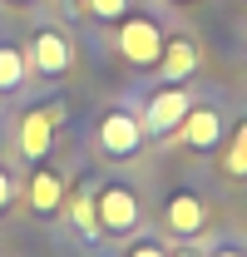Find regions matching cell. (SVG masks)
Wrapping results in <instances>:
<instances>
[{
    "label": "cell",
    "instance_id": "obj_3",
    "mask_svg": "<svg viewBox=\"0 0 247 257\" xmlns=\"http://www.w3.org/2000/svg\"><path fill=\"white\" fill-rule=\"evenodd\" d=\"M94 213H99V227L104 232H134L139 227V198L124 188V183H104V193L94 198Z\"/></svg>",
    "mask_w": 247,
    "mask_h": 257
},
{
    "label": "cell",
    "instance_id": "obj_19",
    "mask_svg": "<svg viewBox=\"0 0 247 257\" xmlns=\"http://www.w3.org/2000/svg\"><path fill=\"white\" fill-rule=\"evenodd\" d=\"M10 5H30V0H10Z\"/></svg>",
    "mask_w": 247,
    "mask_h": 257
},
{
    "label": "cell",
    "instance_id": "obj_9",
    "mask_svg": "<svg viewBox=\"0 0 247 257\" xmlns=\"http://www.w3.org/2000/svg\"><path fill=\"white\" fill-rule=\"evenodd\" d=\"M193 69H198L193 40H163V50H158V74H163V84H183Z\"/></svg>",
    "mask_w": 247,
    "mask_h": 257
},
{
    "label": "cell",
    "instance_id": "obj_1",
    "mask_svg": "<svg viewBox=\"0 0 247 257\" xmlns=\"http://www.w3.org/2000/svg\"><path fill=\"white\" fill-rule=\"evenodd\" d=\"M158 50H163V30H158L154 20H144V15H124V25H119V55L134 69H154L158 64Z\"/></svg>",
    "mask_w": 247,
    "mask_h": 257
},
{
    "label": "cell",
    "instance_id": "obj_15",
    "mask_svg": "<svg viewBox=\"0 0 247 257\" xmlns=\"http://www.w3.org/2000/svg\"><path fill=\"white\" fill-rule=\"evenodd\" d=\"M129 257H168V252H163V242L144 237V242H134V247H129Z\"/></svg>",
    "mask_w": 247,
    "mask_h": 257
},
{
    "label": "cell",
    "instance_id": "obj_18",
    "mask_svg": "<svg viewBox=\"0 0 247 257\" xmlns=\"http://www.w3.org/2000/svg\"><path fill=\"white\" fill-rule=\"evenodd\" d=\"M173 257H198V252H193V247H178V252H173Z\"/></svg>",
    "mask_w": 247,
    "mask_h": 257
},
{
    "label": "cell",
    "instance_id": "obj_11",
    "mask_svg": "<svg viewBox=\"0 0 247 257\" xmlns=\"http://www.w3.org/2000/svg\"><path fill=\"white\" fill-rule=\"evenodd\" d=\"M69 213H74V223H79V237H84V242H99V237H104V227H99V213H94V183H84V188L74 193Z\"/></svg>",
    "mask_w": 247,
    "mask_h": 257
},
{
    "label": "cell",
    "instance_id": "obj_13",
    "mask_svg": "<svg viewBox=\"0 0 247 257\" xmlns=\"http://www.w3.org/2000/svg\"><path fill=\"white\" fill-rule=\"evenodd\" d=\"M222 173H227V178H247V119L232 128V144H227V154H222Z\"/></svg>",
    "mask_w": 247,
    "mask_h": 257
},
{
    "label": "cell",
    "instance_id": "obj_7",
    "mask_svg": "<svg viewBox=\"0 0 247 257\" xmlns=\"http://www.w3.org/2000/svg\"><path fill=\"white\" fill-rule=\"evenodd\" d=\"M178 139H183L188 149H198V154H208V149H217V139H222V114L217 109H188V119L178 124Z\"/></svg>",
    "mask_w": 247,
    "mask_h": 257
},
{
    "label": "cell",
    "instance_id": "obj_16",
    "mask_svg": "<svg viewBox=\"0 0 247 257\" xmlns=\"http://www.w3.org/2000/svg\"><path fill=\"white\" fill-rule=\"evenodd\" d=\"M10 203H15V178H10V173L0 168V213H5Z\"/></svg>",
    "mask_w": 247,
    "mask_h": 257
},
{
    "label": "cell",
    "instance_id": "obj_2",
    "mask_svg": "<svg viewBox=\"0 0 247 257\" xmlns=\"http://www.w3.org/2000/svg\"><path fill=\"white\" fill-rule=\"evenodd\" d=\"M139 144H144V124H139L129 109H109V114L99 119V149H104L109 159H134Z\"/></svg>",
    "mask_w": 247,
    "mask_h": 257
},
{
    "label": "cell",
    "instance_id": "obj_8",
    "mask_svg": "<svg viewBox=\"0 0 247 257\" xmlns=\"http://www.w3.org/2000/svg\"><path fill=\"white\" fill-rule=\"evenodd\" d=\"M30 64L40 74H50V79H60L64 69H69V40L60 30H40L30 45Z\"/></svg>",
    "mask_w": 247,
    "mask_h": 257
},
{
    "label": "cell",
    "instance_id": "obj_14",
    "mask_svg": "<svg viewBox=\"0 0 247 257\" xmlns=\"http://www.w3.org/2000/svg\"><path fill=\"white\" fill-rule=\"evenodd\" d=\"M94 20H124L129 15V0H84Z\"/></svg>",
    "mask_w": 247,
    "mask_h": 257
},
{
    "label": "cell",
    "instance_id": "obj_4",
    "mask_svg": "<svg viewBox=\"0 0 247 257\" xmlns=\"http://www.w3.org/2000/svg\"><path fill=\"white\" fill-rule=\"evenodd\" d=\"M188 109H193V99H188L178 84H163V89L144 104V128H149V134H178V124L188 119Z\"/></svg>",
    "mask_w": 247,
    "mask_h": 257
},
{
    "label": "cell",
    "instance_id": "obj_5",
    "mask_svg": "<svg viewBox=\"0 0 247 257\" xmlns=\"http://www.w3.org/2000/svg\"><path fill=\"white\" fill-rule=\"evenodd\" d=\"M55 124H60V104H35L20 124V154L25 159H45L50 154V139H55Z\"/></svg>",
    "mask_w": 247,
    "mask_h": 257
},
{
    "label": "cell",
    "instance_id": "obj_17",
    "mask_svg": "<svg viewBox=\"0 0 247 257\" xmlns=\"http://www.w3.org/2000/svg\"><path fill=\"white\" fill-rule=\"evenodd\" d=\"M213 257H242V252H237V247H217Z\"/></svg>",
    "mask_w": 247,
    "mask_h": 257
},
{
    "label": "cell",
    "instance_id": "obj_6",
    "mask_svg": "<svg viewBox=\"0 0 247 257\" xmlns=\"http://www.w3.org/2000/svg\"><path fill=\"white\" fill-rule=\"evenodd\" d=\"M203 223H208V208H203L198 193H173V198H168V208H163L168 237H198Z\"/></svg>",
    "mask_w": 247,
    "mask_h": 257
},
{
    "label": "cell",
    "instance_id": "obj_12",
    "mask_svg": "<svg viewBox=\"0 0 247 257\" xmlns=\"http://www.w3.org/2000/svg\"><path fill=\"white\" fill-rule=\"evenodd\" d=\"M25 64H30V60H25L15 45H0V89H5V94L25 84Z\"/></svg>",
    "mask_w": 247,
    "mask_h": 257
},
{
    "label": "cell",
    "instance_id": "obj_10",
    "mask_svg": "<svg viewBox=\"0 0 247 257\" xmlns=\"http://www.w3.org/2000/svg\"><path fill=\"white\" fill-rule=\"evenodd\" d=\"M60 203H64L60 173L35 168V178H30V213H35V218H50V213H60Z\"/></svg>",
    "mask_w": 247,
    "mask_h": 257
}]
</instances>
